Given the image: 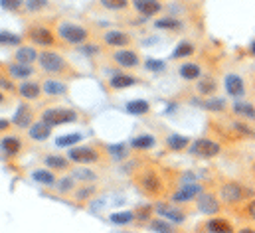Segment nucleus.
Masks as SVG:
<instances>
[{
	"label": "nucleus",
	"instance_id": "052dcab7",
	"mask_svg": "<svg viewBox=\"0 0 255 233\" xmlns=\"http://www.w3.org/2000/svg\"><path fill=\"white\" fill-rule=\"evenodd\" d=\"M204 233H210V232H208V230H206V232H204Z\"/></svg>",
	"mask_w": 255,
	"mask_h": 233
},
{
	"label": "nucleus",
	"instance_id": "2f4dec72",
	"mask_svg": "<svg viewBox=\"0 0 255 233\" xmlns=\"http://www.w3.org/2000/svg\"><path fill=\"white\" fill-rule=\"evenodd\" d=\"M148 230L154 233H178V230L172 226V222L164 220V218H154L148 222Z\"/></svg>",
	"mask_w": 255,
	"mask_h": 233
},
{
	"label": "nucleus",
	"instance_id": "a18cd8bd",
	"mask_svg": "<svg viewBox=\"0 0 255 233\" xmlns=\"http://www.w3.org/2000/svg\"><path fill=\"white\" fill-rule=\"evenodd\" d=\"M56 188L60 194H71L75 190V180L71 176H65V178H58L56 182Z\"/></svg>",
	"mask_w": 255,
	"mask_h": 233
},
{
	"label": "nucleus",
	"instance_id": "37998d69",
	"mask_svg": "<svg viewBox=\"0 0 255 233\" xmlns=\"http://www.w3.org/2000/svg\"><path fill=\"white\" fill-rule=\"evenodd\" d=\"M99 2L105 10H111V12H123L128 8V0H99Z\"/></svg>",
	"mask_w": 255,
	"mask_h": 233
},
{
	"label": "nucleus",
	"instance_id": "8fccbe9b",
	"mask_svg": "<svg viewBox=\"0 0 255 233\" xmlns=\"http://www.w3.org/2000/svg\"><path fill=\"white\" fill-rule=\"evenodd\" d=\"M144 67L148 69V71H164V67H166V63L162 61V59H146L144 61Z\"/></svg>",
	"mask_w": 255,
	"mask_h": 233
},
{
	"label": "nucleus",
	"instance_id": "49530a36",
	"mask_svg": "<svg viewBox=\"0 0 255 233\" xmlns=\"http://www.w3.org/2000/svg\"><path fill=\"white\" fill-rule=\"evenodd\" d=\"M152 212H154L152 206H140V208L134 210V220L136 222H150L152 220Z\"/></svg>",
	"mask_w": 255,
	"mask_h": 233
},
{
	"label": "nucleus",
	"instance_id": "a878e982",
	"mask_svg": "<svg viewBox=\"0 0 255 233\" xmlns=\"http://www.w3.org/2000/svg\"><path fill=\"white\" fill-rule=\"evenodd\" d=\"M204 228H206L210 233H236L234 226H232V222L226 220V218H212V220L206 222Z\"/></svg>",
	"mask_w": 255,
	"mask_h": 233
},
{
	"label": "nucleus",
	"instance_id": "20e7f679",
	"mask_svg": "<svg viewBox=\"0 0 255 233\" xmlns=\"http://www.w3.org/2000/svg\"><path fill=\"white\" fill-rule=\"evenodd\" d=\"M26 40L32 46H40L44 50H56L60 46V38L58 34L50 28V26H42V24H32L26 28Z\"/></svg>",
	"mask_w": 255,
	"mask_h": 233
},
{
	"label": "nucleus",
	"instance_id": "c9c22d12",
	"mask_svg": "<svg viewBox=\"0 0 255 233\" xmlns=\"http://www.w3.org/2000/svg\"><path fill=\"white\" fill-rule=\"evenodd\" d=\"M178 73H180L182 79L192 81V79H198V77L202 75V67H200L198 63H184V65H180Z\"/></svg>",
	"mask_w": 255,
	"mask_h": 233
},
{
	"label": "nucleus",
	"instance_id": "b1692460",
	"mask_svg": "<svg viewBox=\"0 0 255 233\" xmlns=\"http://www.w3.org/2000/svg\"><path fill=\"white\" fill-rule=\"evenodd\" d=\"M52 128L54 126H50L48 122H44V120H34V124L28 128V136L32 138V140H48L50 136H52Z\"/></svg>",
	"mask_w": 255,
	"mask_h": 233
},
{
	"label": "nucleus",
	"instance_id": "cd10ccee",
	"mask_svg": "<svg viewBox=\"0 0 255 233\" xmlns=\"http://www.w3.org/2000/svg\"><path fill=\"white\" fill-rule=\"evenodd\" d=\"M188 146H190V138L188 136H182V134H176V132L166 136V148L172 150V152H180V150H184Z\"/></svg>",
	"mask_w": 255,
	"mask_h": 233
},
{
	"label": "nucleus",
	"instance_id": "aec40b11",
	"mask_svg": "<svg viewBox=\"0 0 255 233\" xmlns=\"http://www.w3.org/2000/svg\"><path fill=\"white\" fill-rule=\"evenodd\" d=\"M44 164H46V168L48 170H52V172H67L69 168H71V160L64 156V154H46L44 156V160H42Z\"/></svg>",
	"mask_w": 255,
	"mask_h": 233
},
{
	"label": "nucleus",
	"instance_id": "de8ad7c7",
	"mask_svg": "<svg viewBox=\"0 0 255 233\" xmlns=\"http://www.w3.org/2000/svg\"><path fill=\"white\" fill-rule=\"evenodd\" d=\"M0 91H6V93H16L18 91V85H14V79L8 73L0 75Z\"/></svg>",
	"mask_w": 255,
	"mask_h": 233
},
{
	"label": "nucleus",
	"instance_id": "7ed1b4c3",
	"mask_svg": "<svg viewBox=\"0 0 255 233\" xmlns=\"http://www.w3.org/2000/svg\"><path fill=\"white\" fill-rule=\"evenodd\" d=\"M56 34L62 40V44L75 46V48L91 42V30L87 26H81V24H75V22H69V20H64V22L58 24Z\"/></svg>",
	"mask_w": 255,
	"mask_h": 233
},
{
	"label": "nucleus",
	"instance_id": "4468645a",
	"mask_svg": "<svg viewBox=\"0 0 255 233\" xmlns=\"http://www.w3.org/2000/svg\"><path fill=\"white\" fill-rule=\"evenodd\" d=\"M69 91V85L64 79H58V77H46L42 81V93L46 97H64Z\"/></svg>",
	"mask_w": 255,
	"mask_h": 233
},
{
	"label": "nucleus",
	"instance_id": "79ce46f5",
	"mask_svg": "<svg viewBox=\"0 0 255 233\" xmlns=\"http://www.w3.org/2000/svg\"><path fill=\"white\" fill-rule=\"evenodd\" d=\"M22 36L14 34V32H0V46H20L22 44Z\"/></svg>",
	"mask_w": 255,
	"mask_h": 233
},
{
	"label": "nucleus",
	"instance_id": "c03bdc74",
	"mask_svg": "<svg viewBox=\"0 0 255 233\" xmlns=\"http://www.w3.org/2000/svg\"><path fill=\"white\" fill-rule=\"evenodd\" d=\"M204 109L214 111V113L226 111V101H224V99H220V97H208V99L204 101Z\"/></svg>",
	"mask_w": 255,
	"mask_h": 233
},
{
	"label": "nucleus",
	"instance_id": "603ef678",
	"mask_svg": "<svg viewBox=\"0 0 255 233\" xmlns=\"http://www.w3.org/2000/svg\"><path fill=\"white\" fill-rule=\"evenodd\" d=\"M244 218H248L250 222H255V200H250L244 208Z\"/></svg>",
	"mask_w": 255,
	"mask_h": 233
},
{
	"label": "nucleus",
	"instance_id": "393cba45",
	"mask_svg": "<svg viewBox=\"0 0 255 233\" xmlns=\"http://www.w3.org/2000/svg\"><path fill=\"white\" fill-rule=\"evenodd\" d=\"M136 83H138V79H136L134 75H128V73H115V75H111V79H109V87L115 89V91L128 89V87H132V85H136Z\"/></svg>",
	"mask_w": 255,
	"mask_h": 233
},
{
	"label": "nucleus",
	"instance_id": "a211bd4d",
	"mask_svg": "<svg viewBox=\"0 0 255 233\" xmlns=\"http://www.w3.org/2000/svg\"><path fill=\"white\" fill-rule=\"evenodd\" d=\"M6 73H8L12 79L26 81V79H30L32 75H36V69H34V65H26V63H18V61H10V63L6 65Z\"/></svg>",
	"mask_w": 255,
	"mask_h": 233
},
{
	"label": "nucleus",
	"instance_id": "4c0bfd02",
	"mask_svg": "<svg viewBox=\"0 0 255 233\" xmlns=\"http://www.w3.org/2000/svg\"><path fill=\"white\" fill-rule=\"evenodd\" d=\"M109 222L115 226H128L130 222H134V212L130 210H123V212H115L109 216Z\"/></svg>",
	"mask_w": 255,
	"mask_h": 233
},
{
	"label": "nucleus",
	"instance_id": "9b49d317",
	"mask_svg": "<svg viewBox=\"0 0 255 233\" xmlns=\"http://www.w3.org/2000/svg\"><path fill=\"white\" fill-rule=\"evenodd\" d=\"M154 212H156L160 218H164V220H168V222H172V224H184V222H186L184 210H180V208L174 206V204L158 202V204L154 206Z\"/></svg>",
	"mask_w": 255,
	"mask_h": 233
},
{
	"label": "nucleus",
	"instance_id": "412c9836",
	"mask_svg": "<svg viewBox=\"0 0 255 233\" xmlns=\"http://www.w3.org/2000/svg\"><path fill=\"white\" fill-rule=\"evenodd\" d=\"M71 196H73V202L75 204H87L89 200H93L95 196H97V186L95 184H81L79 188H75L73 192H71Z\"/></svg>",
	"mask_w": 255,
	"mask_h": 233
},
{
	"label": "nucleus",
	"instance_id": "4d7b16f0",
	"mask_svg": "<svg viewBox=\"0 0 255 233\" xmlns=\"http://www.w3.org/2000/svg\"><path fill=\"white\" fill-rule=\"evenodd\" d=\"M6 101V95H4V91H0V105Z\"/></svg>",
	"mask_w": 255,
	"mask_h": 233
},
{
	"label": "nucleus",
	"instance_id": "c756f323",
	"mask_svg": "<svg viewBox=\"0 0 255 233\" xmlns=\"http://www.w3.org/2000/svg\"><path fill=\"white\" fill-rule=\"evenodd\" d=\"M154 144H156V140H154V136H150V134H138V136H134V138L130 140V148H132V150H138V152L150 150V148H154Z\"/></svg>",
	"mask_w": 255,
	"mask_h": 233
},
{
	"label": "nucleus",
	"instance_id": "f257e3e1",
	"mask_svg": "<svg viewBox=\"0 0 255 233\" xmlns=\"http://www.w3.org/2000/svg\"><path fill=\"white\" fill-rule=\"evenodd\" d=\"M132 182L140 194H144L152 200H158L166 194V178L154 166H140L132 174Z\"/></svg>",
	"mask_w": 255,
	"mask_h": 233
},
{
	"label": "nucleus",
	"instance_id": "ddd939ff",
	"mask_svg": "<svg viewBox=\"0 0 255 233\" xmlns=\"http://www.w3.org/2000/svg\"><path fill=\"white\" fill-rule=\"evenodd\" d=\"M196 208H198L200 214L214 216V214L220 212L222 204H220V200H218L216 194H212V192H202V194L196 198Z\"/></svg>",
	"mask_w": 255,
	"mask_h": 233
},
{
	"label": "nucleus",
	"instance_id": "f704fd0d",
	"mask_svg": "<svg viewBox=\"0 0 255 233\" xmlns=\"http://www.w3.org/2000/svg\"><path fill=\"white\" fill-rule=\"evenodd\" d=\"M194 52H196L194 44H192V42H188V40H182V42H180V44H176V48L172 50V59L190 58Z\"/></svg>",
	"mask_w": 255,
	"mask_h": 233
},
{
	"label": "nucleus",
	"instance_id": "3c124183",
	"mask_svg": "<svg viewBox=\"0 0 255 233\" xmlns=\"http://www.w3.org/2000/svg\"><path fill=\"white\" fill-rule=\"evenodd\" d=\"M234 130H238V132L244 134V136H255L254 128L248 126V124H244V122H234Z\"/></svg>",
	"mask_w": 255,
	"mask_h": 233
},
{
	"label": "nucleus",
	"instance_id": "864d4df0",
	"mask_svg": "<svg viewBox=\"0 0 255 233\" xmlns=\"http://www.w3.org/2000/svg\"><path fill=\"white\" fill-rule=\"evenodd\" d=\"M79 50H81L85 56H95V54H99V48H97L95 44H83V46H79Z\"/></svg>",
	"mask_w": 255,
	"mask_h": 233
},
{
	"label": "nucleus",
	"instance_id": "09e8293b",
	"mask_svg": "<svg viewBox=\"0 0 255 233\" xmlns=\"http://www.w3.org/2000/svg\"><path fill=\"white\" fill-rule=\"evenodd\" d=\"M26 0H0V8L8 10V12H20L24 8Z\"/></svg>",
	"mask_w": 255,
	"mask_h": 233
},
{
	"label": "nucleus",
	"instance_id": "72a5a7b5",
	"mask_svg": "<svg viewBox=\"0 0 255 233\" xmlns=\"http://www.w3.org/2000/svg\"><path fill=\"white\" fill-rule=\"evenodd\" d=\"M52 2L50 0H26L24 2V10L28 14H42L46 10H50Z\"/></svg>",
	"mask_w": 255,
	"mask_h": 233
},
{
	"label": "nucleus",
	"instance_id": "39448f33",
	"mask_svg": "<svg viewBox=\"0 0 255 233\" xmlns=\"http://www.w3.org/2000/svg\"><path fill=\"white\" fill-rule=\"evenodd\" d=\"M67 158L79 166H87V164H95V162H103L105 160V150L95 148L91 144H77L73 148L67 150Z\"/></svg>",
	"mask_w": 255,
	"mask_h": 233
},
{
	"label": "nucleus",
	"instance_id": "dca6fc26",
	"mask_svg": "<svg viewBox=\"0 0 255 233\" xmlns=\"http://www.w3.org/2000/svg\"><path fill=\"white\" fill-rule=\"evenodd\" d=\"M16 93H18L22 99H26V101H38V99L44 95V93H42V81H32V79L20 81Z\"/></svg>",
	"mask_w": 255,
	"mask_h": 233
},
{
	"label": "nucleus",
	"instance_id": "423d86ee",
	"mask_svg": "<svg viewBox=\"0 0 255 233\" xmlns=\"http://www.w3.org/2000/svg\"><path fill=\"white\" fill-rule=\"evenodd\" d=\"M79 118V113L69 107H48L40 113V120L48 122L50 126H60L67 122H75Z\"/></svg>",
	"mask_w": 255,
	"mask_h": 233
},
{
	"label": "nucleus",
	"instance_id": "a19ab883",
	"mask_svg": "<svg viewBox=\"0 0 255 233\" xmlns=\"http://www.w3.org/2000/svg\"><path fill=\"white\" fill-rule=\"evenodd\" d=\"M105 152H107L111 158L121 160V158H125L128 154V144H111V146L105 148Z\"/></svg>",
	"mask_w": 255,
	"mask_h": 233
},
{
	"label": "nucleus",
	"instance_id": "2eb2a0df",
	"mask_svg": "<svg viewBox=\"0 0 255 233\" xmlns=\"http://www.w3.org/2000/svg\"><path fill=\"white\" fill-rule=\"evenodd\" d=\"M200 194H202V186H200L198 182H194V184H184V186H180V188L172 194V202H174V204H188L192 200H196Z\"/></svg>",
	"mask_w": 255,
	"mask_h": 233
},
{
	"label": "nucleus",
	"instance_id": "58836bf2",
	"mask_svg": "<svg viewBox=\"0 0 255 233\" xmlns=\"http://www.w3.org/2000/svg\"><path fill=\"white\" fill-rule=\"evenodd\" d=\"M196 89H198V93H200V95L210 97V95H214V93H216L218 85H216V81H214L212 77H206V79H202V81L196 85Z\"/></svg>",
	"mask_w": 255,
	"mask_h": 233
},
{
	"label": "nucleus",
	"instance_id": "9d476101",
	"mask_svg": "<svg viewBox=\"0 0 255 233\" xmlns=\"http://www.w3.org/2000/svg\"><path fill=\"white\" fill-rule=\"evenodd\" d=\"M101 42L103 46L107 48H113V50H119V48H130L132 44V36L128 32H121V30H109L101 36Z\"/></svg>",
	"mask_w": 255,
	"mask_h": 233
},
{
	"label": "nucleus",
	"instance_id": "6e6552de",
	"mask_svg": "<svg viewBox=\"0 0 255 233\" xmlns=\"http://www.w3.org/2000/svg\"><path fill=\"white\" fill-rule=\"evenodd\" d=\"M188 150H190V154L200 156V158H214L222 152V144L212 138H196L188 146Z\"/></svg>",
	"mask_w": 255,
	"mask_h": 233
},
{
	"label": "nucleus",
	"instance_id": "6ab92c4d",
	"mask_svg": "<svg viewBox=\"0 0 255 233\" xmlns=\"http://www.w3.org/2000/svg\"><path fill=\"white\" fill-rule=\"evenodd\" d=\"M132 8L142 18H152L162 10V2L160 0H132Z\"/></svg>",
	"mask_w": 255,
	"mask_h": 233
},
{
	"label": "nucleus",
	"instance_id": "0eeeda50",
	"mask_svg": "<svg viewBox=\"0 0 255 233\" xmlns=\"http://www.w3.org/2000/svg\"><path fill=\"white\" fill-rule=\"evenodd\" d=\"M220 202H224L226 206H238L248 198V190L240 184V182H224L220 186Z\"/></svg>",
	"mask_w": 255,
	"mask_h": 233
},
{
	"label": "nucleus",
	"instance_id": "7c9ffc66",
	"mask_svg": "<svg viewBox=\"0 0 255 233\" xmlns=\"http://www.w3.org/2000/svg\"><path fill=\"white\" fill-rule=\"evenodd\" d=\"M32 180L34 182H38V184H42V186H56V182H58V178H56V172H52V170H48V168H38V170H34L32 172Z\"/></svg>",
	"mask_w": 255,
	"mask_h": 233
},
{
	"label": "nucleus",
	"instance_id": "c85d7f7f",
	"mask_svg": "<svg viewBox=\"0 0 255 233\" xmlns=\"http://www.w3.org/2000/svg\"><path fill=\"white\" fill-rule=\"evenodd\" d=\"M232 109H234V113L238 116H242V118H248V120H255V107L250 103V101H234V105H232Z\"/></svg>",
	"mask_w": 255,
	"mask_h": 233
},
{
	"label": "nucleus",
	"instance_id": "1a4fd4ad",
	"mask_svg": "<svg viewBox=\"0 0 255 233\" xmlns=\"http://www.w3.org/2000/svg\"><path fill=\"white\" fill-rule=\"evenodd\" d=\"M111 59L119 67H123V69H132V67H138L140 65V56L132 48H119V50H115L111 54Z\"/></svg>",
	"mask_w": 255,
	"mask_h": 233
},
{
	"label": "nucleus",
	"instance_id": "e433bc0d",
	"mask_svg": "<svg viewBox=\"0 0 255 233\" xmlns=\"http://www.w3.org/2000/svg\"><path fill=\"white\" fill-rule=\"evenodd\" d=\"M154 28L174 32V30H180V28H182V22H180L178 18H170V16H166V18H158V20H154Z\"/></svg>",
	"mask_w": 255,
	"mask_h": 233
},
{
	"label": "nucleus",
	"instance_id": "bf43d9fd",
	"mask_svg": "<svg viewBox=\"0 0 255 233\" xmlns=\"http://www.w3.org/2000/svg\"><path fill=\"white\" fill-rule=\"evenodd\" d=\"M252 168H254V172H255V162H254V166H252Z\"/></svg>",
	"mask_w": 255,
	"mask_h": 233
},
{
	"label": "nucleus",
	"instance_id": "6e6d98bb",
	"mask_svg": "<svg viewBox=\"0 0 255 233\" xmlns=\"http://www.w3.org/2000/svg\"><path fill=\"white\" fill-rule=\"evenodd\" d=\"M238 233H255V230H252V228H244V230H240Z\"/></svg>",
	"mask_w": 255,
	"mask_h": 233
},
{
	"label": "nucleus",
	"instance_id": "f3484780",
	"mask_svg": "<svg viewBox=\"0 0 255 233\" xmlns=\"http://www.w3.org/2000/svg\"><path fill=\"white\" fill-rule=\"evenodd\" d=\"M32 124H34V109L30 105H26V103L18 105L16 113L12 116V126H16V128H30Z\"/></svg>",
	"mask_w": 255,
	"mask_h": 233
},
{
	"label": "nucleus",
	"instance_id": "5fc2aeb1",
	"mask_svg": "<svg viewBox=\"0 0 255 233\" xmlns=\"http://www.w3.org/2000/svg\"><path fill=\"white\" fill-rule=\"evenodd\" d=\"M10 128H12V120H6V118L0 116V132H6Z\"/></svg>",
	"mask_w": 255,
	"mask_h": 233
},
{
	"label": "nucleus",
	"instance_id": "f03ea898",
	"mask_svg": "<svg viewBox=\"0 0 255 233\" xmlns=\"http://www.w3.org/2000/svg\"><path fill=\"white\" fill-rule=\"evenodd\" d=\"M38 65L48 77H58V79H64V81L79 77L75 67L56 50H42L40 56H38Z\"/></svg>",
	"mask_w": 255,
	"mask_h": 233
},
{
	"label": "nucleus",
	"instance_id": "473e14b6",
	"mask_svg": "<svg viewBox=\"0 0 255 233\" xmlns=\"http://www.w3.org/2000/svg\"><path fill=\"white\" fill-rule=\"evenodd\" d=\"M148 111H150V105H148V101H144V99H132V101L127 103L128 115L140 116V115H146Z\"/></svg>",
	"mask_w": 255,
	"mask_h": 233
},
{
	"label": "nucleus",
	"instance_id": "bb28decb",
	"mask_svg": "<svg viewBox=\"0 0 255 233\" xmlns=\"http://www.w3.org/2000/svg\"><path fill=\"white\" fill-rule=\"evenodd\" d=\"M71 178H73L75 182H81V184H97V180H99L97 172L91 170V168H87V166H77V168H73V170H71Z\"/></svg>",
	"mask_w": 255,
	"mask_h": 233
},
{
	"label": "nucleus",
	"instance_id": "f8f14e48",
	"mask_svg": "<svg viewBox=\"0 0 255 233\" xmlns=\"http://www.w3.org/2000/svg\"><path fill=\"white\" fill-rule=\"evenodd\" d=\"M24 150V140L18 134H6L0 138V152L6 158H16Z\"/></svg>",
	"mask_w": 255,
	"mask_h": 233
},
{
	"label": "nucleus",
	"instance_id": "13d9d810",
	"mask_svg": "<svg viewBox=\"0 0 255 233\" xmlns=\"http://www.w3.org/2000/svg\"><path fill=\"white\" fill-rule=\"evenodd\" d=\"M250 50H252V54H254V56H255V42H254V44H252V48H250Z\"/></svg>",
	"mask_w": 255,
	"mask_h": 233
},
{
	"label": "nucleus",
	"instance_id": "5701e85b",
	"mask_svg": "<svg viewBox=\"0 0 255 233\" xmlns=\"http://www.w3.org/2000/svg\"><path fill=\"white\" fill-rule=\"evenodd\" d=\"M224 87H226V91H228L232 97H238V99H240V97L246 93L244 79H242L240 75H236V73L226 75V79H224Z\"/></svg>",
	"mask_w": 255,
	"mask_h": 233
},
{
	"label": "nucleus",
	"instance_id": "4be33fe9",
	"mask_svg": "<svg viewBox=\"0 0 255 233\" xmlns=\"http://www.w3.org/2000/svg\"><path fill=\"white\" fill-rule=\"evenodd\" d=\"M40 52L30 44V46H18L14 52V61L18 63H26V65H34V61H38Z\"/></svg>",
	"mask_w": 255,
	"mask_h": 233
},
{
	"label": "nucleus",
	"instance_id": "ea45409f",
	"mask_svg": "<svg viewBox=\"0 0 255 233\" xmlns=\"http://www.w3.org/2000/svg\"><path fill=\"white\" fill-rule=\"evenodd\" d=\"M81 142V134L79 132H73V134H65V136H60L58 140H56V144L60 146V148H73V146H77Z\"/></svg>",
	"mask_w": 255,
	"mask_h": 233
}]
</instances>
